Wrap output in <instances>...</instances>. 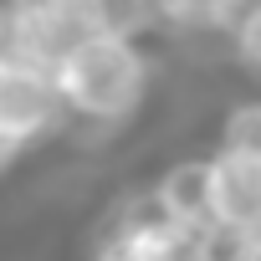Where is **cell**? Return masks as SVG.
I'll list each match as a JSON object with an SVG mask.
<instances>
[{"label": "cell", "instance_id": "cell-1", "mask_svg": "<svg viewBox=\"0 0 261 261\" xmlns=\"http://www.w3.org/2000/svg\"><path fill=\"white\" fill-rule=\"evenodd\" d=\"M51 77H57V92L67 102V118L118 128L144 108V97L154 87V62H149L139 36L92 26L87 36H77L57 57Z\"/></svg>", "mask_w": 261, "mask_h": 261}, {"label": "cell", "instance_id": "cell-2", "mask_svg": "<svg viewBox=\"0 0 261 261\" xmlns=\"http://www.w3.org/2000/svg\"><path fill=\"white\" fill-rule=\"evenodd\" d=\"M67 118V102L57 92L51 67L41 62H0V128L16 144H36L46 134H57Z\"/></svg>", "mask_w": 261, "mask_h": 261}, {"label": "cell", "instance_id": "cell-3", "mask_svg": "<svg viewBox=\"0 0 261 261\" xmlns=\"http://www.w3.org/2000/svg\"><path fill=\"white\" fill-rule=\"evenodd\" d=\"M210 220L220 236L261 225V159L241 149H210Z\"/></svg>", "mask_w": 261, "mask_h": 261}, {"label": "cell", "instance_id": "cell-4", "mask_svg": "<svg viewBox=\"0 0 261 261\" xmlns=\"http://www.w3.org/2000/svg\"><path fill=\"white\" fill-rule=\"evenodd\" d=\"M149 210L174 225L215 230V220H210V154H185V159L164 164L159 179L149 185Z\"/></svg>", "mask_w": 261, "mask_h": 261}, {"label": "cell", "instance_id": "cell-5", "mask_svg": "<svg viewBox=\"0 0 261 261\" xmlns=\"http://www.w3.org/2000/svg\"><path fill=\"white\" fill-rule=\"evenodd\" d=\"M230 57L251 82H261V0H246L230 16Z\"/></svg>", "mask_w": 261, "mask_h": 261}, {"label": "cell", "instance_id": "cell-6", "mask_svg": "<svg viewBox=\"0 0 261 261\" xmlns=\"http://www.w3.org/2000/svg\"><path fill=\"white\" fill-rule=\"evenodd\" d=\"M220 149H241L261 159V97H246L236 108H225L220 118Z\"/></svg>", "mask_w": 261, "mask_h": 261}, {"label": "cell", "instance_id": "cell-7", "mask_svg": "<svg viewBox=\"0 0 261 261\" xmlns=\"http://www.w3.org/2000/svg\"><path fill=\"white\" fill-rule=\"evenodd\" d=\"M220 261H261V225L256 230L220 236Z\"/></svg>", "mask_w": 261, "mask_h": 261}, {"label": "cell", "instance_id": "cell-8", "mask_svg": "<svg viewBox=\"0 0 261 261\" xmlns=\"http://www.w3.org/2000/svg\"><path fill=\"white\" fill-rule=\"evenodd\" d=\"M21 154H26V144H16V139L6 134V128H0V174H6V169H11Z\"/></svg>", "mask_w": 261, "mask_h": 261}]
</instances>
